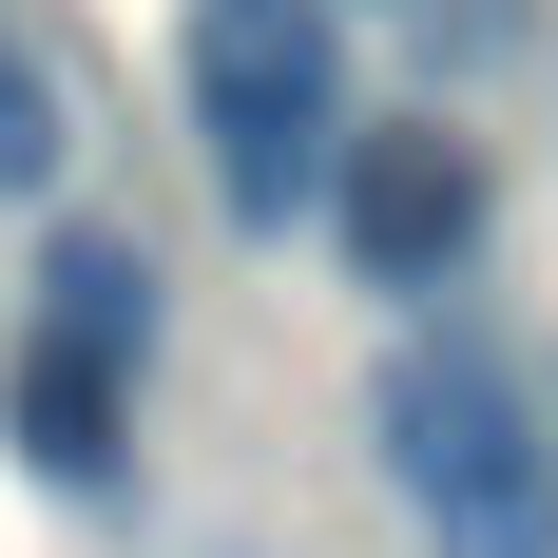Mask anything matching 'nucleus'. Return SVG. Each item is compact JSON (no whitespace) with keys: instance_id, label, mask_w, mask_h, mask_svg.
<instances>
[{"instance_id":"f257e3e1","label":"nucleus","mask_w":558,"mask_h":558,"mask_svg":"<svg viewBox=\"0 0 558 558\" xmlns=\"http://www.w3.org/2000/svg\"><path fill=\"white\" fill-rule=\"evenodd\" d=\"M366 444H386L404 520H424L444 558H558V444H539V404H520V366H501V347H462V328L386 347Z\"/></svg>"},{"instance_id":"f03ea898","label":"nucleus","mask_w":558,"mask_h":558,"mask_svg":"<svg viewBox=\"0 0 558 558\" xmlns=\"http://www.w3.org/2000/svg\"><path fill=\"white\" fill-rule=\"evenodd\" d=\"M193 155L231 231H308L347 173V39L328 0H193Z\"/></svg>"},{"instance_id":"7ed1b4c3","label":"nucleus","mask_w":558,"mask_h":558,"mask_svg":"<svg viewBox=\"0 0 558 558\" xmlns=\"http://www.w3.org/2000/svg\"><path fill=\"white\" fill-rule=\"evenodd\" d=\"M328 231H347V289H404V308H424V289L482 270V155L424 135V116H386V135H347Z\"/></svg>"},{"instance_id":"20e7f679","label":"nucleus","mask_w":558,"mask_h":558,"mask_svg":"<svg viewBox=\"0 0 558 558\" xmlns=\"http://www.w3.org/2000/svg\"><path fill=\"white\" fill-rule=\"evenodd\" d=\"M39 347H58V366H97V386H135V366H155V251L77 213V231L39 251Z\"/></svg>"},{"instance_id":"39448f33","label":"nucleus","mask_w":558,"mask_h":558,"mask_svg":"<svg viewBox=\"0 0 558 558\" xmlns=\"http://www.w3.org/2000/svg\"><path fill=\"white\" fill-rule=\"evenodd\" d=\"M20 482H58V501H135V386H97V366H58V347H20Z\"/></svg>"},{"instance_id":"423d86ee","label":"nucleus","mask_w":558,"mask_h":558,"mask_svg":"<svg viewBox=\"0 0 558 558\" xmlns=\"http://www.w3.org/2000/svg\"><path fill=\"white\" fill-rule=\"evenodd\" d=\"M58 155H77V116H58V77L20 39H0V193H58Z\"/></svg>"}]
</instances>
